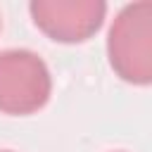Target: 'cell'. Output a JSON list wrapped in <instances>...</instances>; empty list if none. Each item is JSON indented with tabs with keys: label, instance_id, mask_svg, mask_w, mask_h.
I'll return each mask as SVG.
<instances>
[{
	"label": "cell",
	"instance_id": "cell-2",
	"mask_svg": "<svg viewBox=\"0 0 152 152\" xmlns=\"http://www.w3.org/2000/svg\"><path fill=\"white\" fill-rule=\"evenodd\" d=\"M52 95V76L45 59L31 50L0 52V112L28 116L40 112Z\"/></svg>",
	"mask_w": 152,
	"mask_h": 152
},
{
	"label": "cell",
	"instance_id": "cell-4",
	"mask_svg": "<svg viewBox=\"0 0 152 152\" xmlns=\"http://www.w3.org/2000/svg\"><path fill=\"white\" fill-rule=\"evenodd\" d=\"M0 152H12V150H0Z\"/></svg>",
	"mask_w": 152,
	"mask_h": 152
},
{
	"label": "cell",
	"instance_id": "cell-1",
	"mask_svg": "<svg viewBox=\"0 0 152 152\" xmlns=\"http://www.w3.org/2000/svg\"><path fill=\"white\" fill-rule=\"evenodd\" d=\"M107 57L114 74L133 86L152 83V2L140 0L119 10L107 33Z\"/></svg>",
	"mask_w": 152,
	"mask_h": 152
},
{
	"label": "cell",
	"instance_id": "cell-3",
	"mask_svg": "<svg viewBox=\"0 0 152 152\" xmlns=\"http://www.w3.org/2000/svg\"><path fill=\"white\" fill-rule=\"evenodd\" d=\"M28 12L33 24L55 43H86L93 38L107 17L102 0H31Z\"/></svg>",
	"mask_w": 152,
	"mask_h": 152
}]
</instances>
